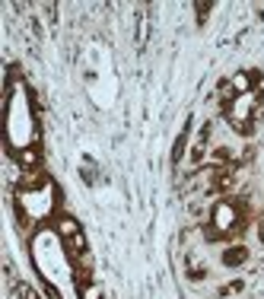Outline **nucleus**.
I'll return each mask as SVG.
<instances>
[{
  "instance_id": "f257e3e1",
  "label": "nucleus",
  "mask_w": 264,
  "mask_h": 299,
  "mask_svg": "<svg viewBox=\"0 0 264 299\" xmlns=\"http://www.w3.org/2000/svg\"><path fill=\"white\" fill-rule=\"evenodd\" d=\"M213 223H217V229H233L236 226V207L229 204V201L217 204V210H213Z\"/></svg>"
},
{
  "instance_id": "f03ea898",
  "label": "nucleus",
  "mask_w": 264,
  "mask_h": 299,
  "mask_svg": "<svg viewBox=\"0 0 264 299\" xmlns=\"http://www.w3.org/2000/svg\"><path fill=\"white\" fill-rule=\"evenodd\" d=\"M57 229H61V236H64V239H74V236H80L77 223H74V220H67V217H64L61 223H57Z\"/></svg>"
},
{
  "instance_id": "7ed1b4c3",
  "label": "nucleus",
  "mask_w": 264,
  "mask_h": 299,
  "mask_svg": "<svg viewBox=\"0 0 264 299\" xmlns=\"http://www.w3.org/2000/svg\"><path fill=\"white\" fill-rule=\"evenodd\" d=\"M223 261H226V264H242V261H245V248H233V252H226Z\"/></svg>"
},
{
  "instance_id": "20e7f679",
  "label": "nucleus",
  "mask_w": 264,
  "mask_h": 299,
  "mask_svg": "<svg viewBox=\"0 0 264 299\" xmlns=\"http://www.w3.org/2000/svg\"><path fill=\"white\" fill-rule=\"evenodd\" d=\"M19 162L22 165H35V162H39V153H35V150H22L19 153Z\"/></svg>"
},
{
  "instance_id": "39448f33",
  "label": "nucleus",
  "mask_w": 264,
  "mask_h": 299,
  "mask_svg": "<svg viewBox=\"0 0 264 299\" xmlns=\"http://www.w3.org/2000/svg\"><path fill=\"white\" fill-rule=\"evenodd\" d=\"M83 299H99V286L86 283V286H83Z\"/></svg>"
},
{
  "instance_id": "423d86ee",
  "label": "nucleus",
  "mask_w": 264,
  "mask_h": 299,
  "mask_svg": "<svg viewBox=\"0 0 264 299\" xmlns=\"http://www.w3.org/2000/svg\"><path fill=\"white\" fill-rule=\"evenodd\" d=\"M22 299H39V293L35 290H22Z\"/></svg>"
},
{
  "instance_id": "0eeeda50",
  "label": "nucleus",
  "mask_w": 264,
  "mask_h": 299,
  "mask_svg": "<svg viewBox=\"0 0 264 299\" xmlns=\"http://www.w3.org/2000/svg\"><path fill=\"white\" fill-rule=\"evenodd\" d=\"M258 236H261V242H264V220H261V226H258Z\"/></svg>"
}]
</instances>
